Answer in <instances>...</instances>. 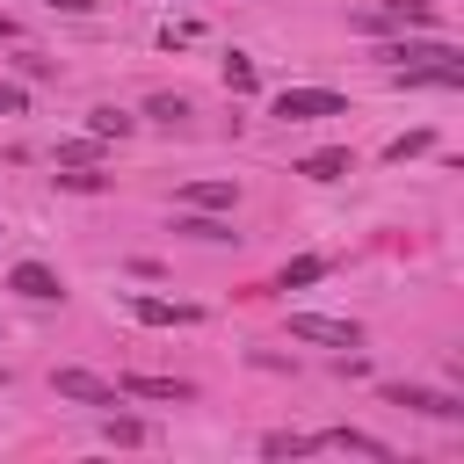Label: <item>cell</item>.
Wrapping results in <instances>:
<instances>
[{
  "label": "cell",
  "mask_w": 464,
  "mask_h": 464,
  "mask_svg": "<svg viewBox=\"0 0 464 464\" xmlns=\"http://www.w3.org/2000/svg\"><path fill=\"white\" fill-rule=\"evenodd\" d=\"M268 116H283V123H319V116H348V94H334V87H283V94L268 102Z\"/></svg>",
  "instance_id": "1"
},
{
  "label": "cell",
  "mask_w": 464,
  "mask_h": 464,
  "mask_svg": "<svg viewBox=\"0 0 464 464\" xmlns=\"http://www.w3.org/2000/svg\"><path fill=\"white\" fill-rule=\"evenodd\" d=\"M290 341H312V348H362V326H355V319H326V312H290Z\"/></svg>",
  "instance_id": "2"
},
{
  "label": "cell",
  "mask_w": 464,
  "mask_h": 464,
  "mask_svg": "<svg viewBox=\"0 0 464 464\" xmlns=\"http://www.w3.org/2000/svg\"><path fill=\"white\" fill-rule=\"evenodd\" d=\"M377 58L384 65H464V51L442 36H399V44H377Z\"/></svg>",
  "instance_id": "3"
},
{
  "label": "cell",
  "mask_w": 464,
  "mask_h": 464,
  "mask_svg": "<svg viewBox=\"0 0 464 464\" xmlns=\"http://www.w3.org/2000/svg\"><path fill=\"white\" fill-rule=\"evenodd\" d=\"M51 392L72 399V406H123V384H109L94 370H51Z\"/></svg>",
  "instance_id": "4"
},
{
  "label": "cell",
  "mask_w": 464,
  "mask_h": 464,
  "mask_svg": "<svg viewBox=\"0 0 464 464\" xmlns=\"http://www.w3.org/2000/svg\"><path fill=\"white\" fill-rule=\"evenodd\" d=\"M384 406L435 413V420H464V399H457V392H435V384H384Z\"/></svg>",
  "instance_id": "5"
},
{
  "label": "cell",
  "mask_w": 464,
  "mask_h": 464,
  "mask_svg": "<svg viewBox=\"0 0 464 464\" xmlns=\"http://www.w3.org/2000/svg\"><path fill=\"white\" fill-rule=\"evenodd\" d=\"M123 312H130L138 326H196V319H203L196 304H174V297H145V290H138V297H123Z\"/></svg>",
  "instance_id": "6"
},
{
  "label": "cell",
  "mask_w": 464,
  "mask_h": 464,
  "mask_svg": "<svg viewBox=\"0 0 464 464\" xmlns=\"http://www.w3.org/2000/svg\"><path fill=\"white\" fill-rule=\"evenodd\" d=\"M362 29H435V7L428 0H392V7H370V14H355Z\"/></svg>",
  "instance_id": "7"
},
{
  "label": "cell",
  "mask_w": 464,
  "mask_h": 464,
  "mask_svg": "<svg viewBox=\"0 0 464 464\" xmlns=\"http://www.w3.org/2000/svg\"><path fill=\"white\" fill-rule=\"evenodd\" d=\"M7 290H22L29 304H58V297H65V283H58V268H44V261H14V276H7Z\"/></svg>",
  "instance_id": "8"
},
{
  "label": "cell",
  "mask_w": 464,
  "mask_h": 464,
  "mask_svg": "<svg viewBox=\"0 0 464 464\" xmlns=\"http://www.w3.org/2000/svg\"><path fill=\"white\" fill-rule=\"evenodd\" d=\"M319 450H348V457H377V464H392V450H384L377 435H362V428H326Z\"/></svg>",
  "instance_id": "9"
},
{
  "label": "cell",
  "mask_w": 464,
  "mask_h": 464,
  "mask_svg": "<svg viewBox=\"0 0 464 464\" xmlns=\"http://www.w3.org/2000/svg\"><path fill=\"white\" fill-rule=\"evenodd\" d=\"M232 203H239L232 181H188L181 188V210H232Z\"/></svg>",
  "instance_id": "10"
},
{
  "label": "cell",
  "mask_w": 464,
  "mask_h": 464,
  "mask_svg": "<svg viewBox=\"0 0 464 464\" xmlns=\"http://www.w3.org/2000/svg\"><path fill=\"white\" fill-rule=\"evenodd\" d=\"M123 392L130 399H196L188 377H123Z\"/></svg>",
  "instance_id": "11"
},
{
  "label": "cell",
  "mask_w": 464,
  "mask_h": 464,
  "mask_svg": "<svg viewBox=\"0 0 464 464\" xmlns=\"http://www.w3.org/2000/svg\"><path fill=\"white\" fill-rule=\"evenodd\" d=\"M261 457H319V435H297V428H276V435H261Z\"/></svg>",
  "instance_id": "12"
},
{
  "label": "cell",
  "mask_w": 464,
  "mask_h": 464,
  "mask_svg": "<svg viewBox=\"0 0 464 464\" xmlns=\"http://www.w3.org/2000/svg\"><path fill=\"white\" fill-rule=\"evenodd\" d=\"M297 174H312V181H341V174H348V145H326V152L297 160Z\"/></svg>",
  "instance_id": "13"
},
{
  "label": "cell",
  "mask_w": 464,
  "mask_h": 464,
  "mask_svg": "<svg viewBox=\"0 0 464 464\" xmlns=\"http://www.w3.org/2000/svg\"><path fill=\"white\" fill-rule=\"evenodd\" d=\"M319 276H326V254H297V261H283L276 290H304V283H319Z\"/></svg>",
  "instance_id": "14"
},
{
  "label": "cell",
  "mask_w": 464,
  "mask_h": 464,
  "mask_svg": "<svg viewBox=\"0 0 464 464\" xmlns=\"http://www.w3.org/2000/svg\"><path fill=\"white\" fill-rule=\"evenodd\" d=\"M174 232H188V239H232V225H225V218H210V210H181V218H174Z\"/></svg>",
  "instance_id": "15"
},
{
  "label": "cell",
  "mask_w": 464,
  "mask_h": 464,
  "mask_svg": "<svg viewBox=\"0 0 464 464\" xmlns=\"http://www.w3.org/2000/svg\"><path fill=\"white\" fill-rule=\"evenodd\" d=\"M225 87H232V94H254V87H261L254 58H239V51H232V58H225Z\"/></svg>",
  "instance_id": "16"
},
{
  "label": "cell",
  "mask_w": 464,
  "mask_h": 464,
  "mask_svg": "<svg viewBox=\"0 0 464 464\" xmlns=\"http://www.w3.org/2000/svg\"><path fill=\"white\" fill-rule=\"evenodd\" d=\"M130 123H138L130 109H94V116H87V130H94V138H123Z\"/></svg>",
  "instance_id": "17"
},
{
  "label": "cell",
  "mask_w": 464,
  "mask_h": 464,
  "mask_svg": "<svg viewBox=\"0 0 464 464\" xmlns=\"http://www.w3.org/2000/svg\"><path fill=\"white\" fill-rule=\"evenodd\" d=\"M102 435H109V442H123V450H138L152 428H145V420H130V413H109V428H102Z\"/></svg>",
  "instance_id": "18"
},
{
  "label": "cell",
  "mask_w": 464,
  "mask_h": 464,
  "mask_svg": "<svg viewBox=\"0 0 464 464\" xmlns=\"http://www.w3.org/2000/svg\"><path fill=\"white\" fill-rule=\"evenodd\" d=\"M102 145H109V138H94V130H87V138H72L58 160H65V167H94V160H102Z\"/></svg>",
  "instance_id": "19"
},
{
  "label": "cell",
  "mask_w": 464,
  "mask_h": 464,
  "mask_svg": "<svg viewBox=\"0 0 464 464\" xmlns=\"http://www.w3.org/2000/svg\"><path fill=\"white\" fill-rule=\"evenodd\" d=\"M145 116H160V123H181V116H188V102H181V94H152V102H145Z\"/></svg>",
  "instance_id": "20"
},
{
  "label": "cell",
  "mask_w": 464,
  "mask_h": 464,
  "mask_svg": "<svg viewBox=\"0 0 464 464\" xmlns=\"http://www.w3.org/2000/svg\"><path fill=\"white\" fill-rule=\"evenodd\" d=\"M428 145H435L428 130H406V138H392V145H384V160H413V152H428Z\"/></svg>",
  "instance_id": "21"
},
{
  "label": "cell",
  "mask_w": 464,
  "mask_h": 464,
  "mask_svg": "<svg viewBox=\"0 0 464 464\" xmlns=\"http://www.w3.org/2000/svg\"><path fill=\"white\" fill-rule=\"evenodd\" d=\"M58 188H80V196H94V188H102V174H87V167H72V174H58Z\"/></svg>",
  "instance_id": "22"
},
{
  "label": "cell",
  "mask_w": 464,
  "mask_h": 464,
  "mask_svg": "<svg viewBox=\"0 0 464 464\" xmlns=\"http://www.w3.org/2000/svg\"><path fill=\"white\" fill-rule=\"evenodd\" d=\"M22 109H29V94H22L14 80H0V116H22Z\"/></svg>",
  "instance_id": "23"
},
{
  "label": "cell",
  "mask_w": 464,
  "mask_h": 464,
  "mask_svg": "<svg viewBox=\"0 0 464 464\" xmlns=\"http://www.w3.org/2000/svg\"><path fill=\"white\" fill-rule=\"evenodd\" d=\"M44 7H58V14H87L94 0H44Z\"/></svg>",
  "instance_id": "24"
},
{
  "label": "cell",
  "mask_w": 464,
  "mask_h": 464,
  "mask_svg": "<svg viewBox=\"0 0 464 464\" xmlns=\"http://www.w3.org/2000/svg\"><path fill=\"white\" fill-rule=\"evenodd\" d=\"M7 36H14V22H7V14H0V44H7Z\"/></svg>",
  "instance_id": "25"
}]
</instances>
